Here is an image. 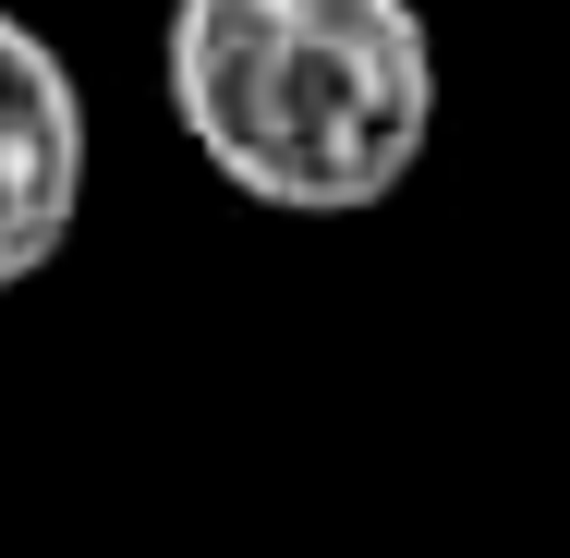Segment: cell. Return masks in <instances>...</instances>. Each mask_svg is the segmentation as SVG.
<instances>
[{"instance_id": "1", "label": "cell", "mask_w": 570, "mask_h": 558, "mask_svg": "<svg viewBox=\"0 0 570 558\" xmlns=\"http://www.w3.org/2000/svg\"><path fill=\"white\" fill-rule=\"evenodd\" d=\"M170 121L230 195L364 219L438 146V37L413 0H170Z\"/></svg>"}, {"instance_id": "2", "label": "cell", "mask_w": 570, "mask_h": 558, "mask_svg": "<svg viewBox=\"0 0 570 558\" xmlns=\"http://www.w3.org/2000/svg\"><path fill=\"white\" fill-rule=\"evenodd\" d=\"M86 170H98V121H86L73 61L0 0V292H24L73 255Z\"/></svg>"}]
</instances>
